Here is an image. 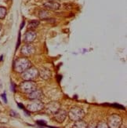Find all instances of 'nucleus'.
<instances>
[{
  "label": "nucleus",
  "mask_w": 127,
  "mask_h": 128,
  "mask_svg": "<svg viewBox=\"0 0 127 128\" xmlns=\"http://www.w3.org/2000/svg\"><path fill=\"white\" fill-rule=\"evenodd\" d=\"M31 67V62L26 58H20L15 60L13 64L14 71L18 72V73H22L27 69Z\"/></svg>",
  "instance_id": "obj_1"
},
{
  "label": "nucleus",
  "mask_w": 127,
  "mask_h": 128,
  "mask_svg": "<svg viewBox=\"0 0 127 128\" xmlns=\"http://www.w3.org/2000/svg\"><path fill=\"white\" fill-rule=\"evenodd\" d=\"M68 116L71 120L76 122L83 119V117L85 116V112L79 107H73L68 112Z\"/></svg>",
  "instance_id": "obj_2"
},
{
  "label": "nucleus",
  "mask_w": 127,
  "mask_h": 128,
  "mask_svg": "<svg viewBox=\"0 0 127 128\" xmlns=\"http://www.w3.org/2000/svg\"><path fill=\"white\" fill-rule=\"evenodd\" d=\"M38 76H39L38 70L32 66L24 72H22V79L27 81H33L34 80H36Z\"/></svg>",
  "instance_id": "obj_3"
},
{
  "label": "nucleus",
  "mask_w": 127,
  "mask_h": 128,
  "mask_svg": "<svg viewBox=\"0 0 127 128\" xmlns=\"http://www.w3.org/2000/svg\"><path fill=\"white\" fill-rule=\"evenodd\" d=\"M21 92L24 94H30L32 91L37 89V85L34 81H27L24 80V82H21L19 86Z\"/></svg>",
  "instance_id": "obj_4"
},
{
  "label": "nucleus",
  "mask_w": 127,
  "mask_h": 128,
  "mask_svg": "<svg viewBox=\"0 0 127 128\" xmlns=\"http://www.w3.org/2000/svg\"><path fill=\"white\" fill-rule=\"evenodd\" d=\"M122 123V118L119 116L112 115L108 118V126L109 128H119Z\"/></svg>",
  "instance_id": "obj_5"
},
{
  "label": "nucleus",
  "mask_w": 127,
  "mask_h": 128,
  "mask_svg": "<svg viewBox=\"0 0 127 128\" xmlns=\"http://www.w3.org/2000/svg\"><path fill=\"white\" fill-rule=\"evenodd\" d=\"M43 108H44V104L41 101H39V100H35L34 102L29 104L27 106V111L31 112H38V111H41Z\"/></svg>",
  "instance_id": "obj_6"
},
{
  "label": "nucleus",
  "mask_w": 127,
  "mask_h": 128,
  "mask_svg": "<svg viewBox=\"0 0 127 128\" xmlns=\"http://www.w3.org/2000/svg\"><path fill=\"white\" fill-rule=\"evenodd\" d=\"M36 32H34L33 30H29L27 31L25 35H24V41L26 42V43H31L32 42H34L36 38Z\"/></svg>",
  "instance_id": "obj_7"
},
{
  "label": "nucleus",
  "mask_w": 127,
  "mask_h": 128,
  "mask_svg": "<svg viewBox=\"0 0 127 128\" xmlns=\"http://www.w3.org/2000/svg\"><path fill=\"white\" fill-rule=\"evenodd\" d=\"M67 112L62 109H59L57 112L54 113V120L58 123H62V122L65 120L66 116H67Z\"/></svg>",
  "instance_id": "obj_8"
},
{
  "label": "nucleus",
  "mask_w": 127,
  "mask_h": 128,
  "mask_svg": "<svg viewBox=\"0 0 127 128\" xmlns=\"http://www.w3.org/2000/svg\"><path fill=\"white\" fill-rule=\"evenodd\" d=\"M35 48L34 46H32L30 44H26L24 45L21 49V54L24 55V56L27 57V56H30V55L33 54L35 53Z\"/></svg>",
  "instance_id": "obj_9"
},
{
  "label": "nucleus",
  "mask_w": 127,
  "mask_h": 128,
  "mask_svg": "<svg viewBox=\"0 0 127 128\" xmlns=\"http://www.w3.org/2000/svg\"><path fill=\"white\" fill-rule=\"evenodd\" d=\"M38 76H40L41 78H42L43 80H48L51 78V72L49 68H42L39 71H38Z\"/></svg>",
  "instance_id": "obj_10"
},
{
  "label": "nucleus",
  "mask_w": 127,
  "mask_h": 128,
  "mask_svg": "<svg viewBox=\"0 0 127 128\" xmlns=\"http://www.w3.org/2000/svg\"><path fill=\"white\" fill-rule=\"evenodd\" d=\"M44 7H46L48 10H57L60 8V4L57 2L49 1V2H46L44 3Z\"/></svg>",
  "instance_id": "obj_11"
},
{
  "label": "nucleus",
  "mask_w": 127,
  "mask_h": 128,
  "mask_svg": "<svg viewBox=\"0 0 127 128\" xmlns=\"http://www.w3.org/2000/svg\"><path fill=\"white\" fill-rule=\"evenodd\" d=\"M43 96V94L42 92V90H35L34 91H32L31 93L28 94V98L31 100H39L40 98H42Z\"/></svg>",
  "instance_id": "obj_12"
},
{
  "label": "nucleus",
  "mask_w": 127,
  "mask_h": 128,
  "mask_svg": "<svg viewBox=\"0 0 127 128\" xmlns=\"http://www.w3.org/2000/svg\"><path fill=\"white\" fill-rule=\"evenodd\" d=\"M60 106L59 103L57 102H52L50 103L47 107V112H49V113H52V114H54L55 112H57V111L60 109Z\"/></svg>",
  "instance_id": "obj_13"
},
{
  "label": "nucleus",
  "mask_w": 127,
  "mask_h": 128,
  "mask_svg": "<svg viewBox=\"0 0 127 128\" xmlns=\"http://www.w3.org/2000/svg\"><path fill=\"white\" fill-rule=\"evenodd\" d=\"M72 128H87V124L85 123L84 121H76L75 124L73 125Z\"/></svg>",
  "instance_id": "obj_14"
},
{
  "label": "nucleus",
  "mask_w": 127,
  "mask_h": 128,
  "mask_svg": "<svg viewBox=\"0 0 127 128\" xmlns=\"http://www.w3.org/2000/svg\"><path fill=\"white\" fill-rule=\"evenodd\" d=\"M39 20H31L30 21L29 23H28V25H27V28H28V29L29 30H32V29H34L35 28H37L38 26V24H39Z\"/></svg>",
  "instance_id": "obj_15"
},
{
  "label": "nucleus",
  "mask_w": 127,
  "mask_h": 128,
  "mask_svg": "<svg viewBox=\"0 0 127 128\" xmlns=\"http://www.w3.org/2000/svg\"><path fill=\"white\" fill-rule=\"evenodd\" d=\"M38 16H39V18L41 19H43V20H46V18H48V16H49V13H48V11L46 10H40L39 11V13H38Z\"/></svg>",
  "instance_id": "obj_16"
},
{
  "label": "nucleus",
  "mask_w": 127,
  "mask_h": 128,
  "mask_svg": "<svg viewBox=\"0 0 127 128\" xmlns=\"http://www.w3.org/2000/svg\"><path fill=\"white\" fill-rule=\"evenodd\" d=\"M7 10L5 7L3 6H0V19H4L5 15H6Z\"/></svg>",
  "instance_id": "obj_17"
},
{
  "label": "nucleus",
  "mask_w": 127,
  "mask_h": 128,
  "mask_svg": "<svg viewBox=\"0 0 127 128\" xmlns=\"http://www.w3.org/2000/svg\"><path fill=\"white\" fill-rule=\"evenodd\" d=\"M97 128H109L108 124L105 123H100L97 125Z\"/></svg>",
  "instance_id": "obj_18"
},
{
  "label": "nucleus",
  "mask_w": 127,
  "mask_h": 128,
  "mask_svg": "<svg viewBox=\"0 0 127 128\" xmlns=\"http://www.w3.org/2000/svg\"><path fill=\"white\" fill-rule=\"evenodd\" d=\"M112 106L115 107V108H118L119 109H125L124 106H123V105H120V104H112Z\"/></svg>",
  "instance_id": "obj_19"
},
{
  "label": "nucleus",
  "mask_w": 127,
  "mask_h": 128,
  "mask_svg": "<svg viewBox=\"0 0 127 128\" xmlns=\"http://www.w3.org/2000/svg\"><path fill=\"white\" fill-rule=\"evenodd\" d=\"M10 116H13V117H18V113H16V112H15L14 111H11L10 112Z\"/></svg>",
  "instance_id": "obj_20"
},
{
  "label": "nucleus",
  "mask_w": 127,
  "mask_h": 128,
  "mask_svg": "<svg viewBox=\"0 0 127 128\" xmlns=\"http://www.w3.org/2000/svg\"><path fill=\"white\" fill-rule=\"evenodd\" d=\"M37 124H38V125H40V126H46V123L44 122L43 120H38L37 121Z\"/></svg>",
  "instance_id": "obj_21"
},
{
  "label": "nucleus",
  "mask_w": 127,
  "mask_h": 128,
  "mask_svg": "<svg viewBox=\"0 0 127 128\" xmlns=\"http://www.w3.org/2000/svg\"><path fill=\"white\" fill-rule=\"evenodd\" d=\"M87 128H97L96 124H90V125H87Z\"/></svg>",
  "instance_id": "obj_22"
},
{
  "label": "nucleus",
  "mask_w": 127,
  "mask_h": 128,
  "mask_svg": "<svg viewBox=\"0 0 127 128\" xmlns=\"http://www.w3.org/2000/svg\"><path fill=\"white\" fill-rule=\"evenodd\" d=\"M1 97H2V98L3 99L4 102H5V103H6V102H7V100H6V97H5V93L2 94V95H1Z\"/></svg>",
  "instance_id": "obj_23"
},
{
  "label": "nucleus",
  "mask_w": 127,
  "mask_h": 128,
  "mask_svg": "<svg viewBox=\"0 0 127 128\" xmlns=\"http://www.w3.org/2000/svg\"><path fill=\"white\" fill-rule=\"evenodd\" d=\"M20 43V34H19V36H18V42L16 44V49H17L19 47V45Z\"/></svg>",
  "instance_id": "obj_24"
},
{
  "label": "nucleus",
  "mask_w": 127,
  "mask_h": 128,
  "mask_svg": "<svg viewBox=\"0 0 127 128\" xmlns=\"http://www.w3.org/2000/svg\"><path fill=\"white\" fill-rule=\"evenodd\" d=\"M18 106H19V108H21V109H24V105L23 104H18Z\"/></svg>",
  "instance_id": "obj_25"
},
{
  "label": "nucleus",
  "mask_w": 127,
  "mask_h": 128,
  "mask_svg": "<svg viewBox=\"0 0 127 128\" xmlns=\"http://www.w3.org/2000/svg\"><path fill=\"white\" fill-rule=\"evenodd\" d=\"M24 24H25V22H24V21H23V22H22V23H21V25H20V29L23 28V27L24 26Z\"/></svg>",
  "instance_id": "obj_26"
},
{
  "label": "nucleus",
  "mask_w": 127,
  "mask_h": 128,
  "mask_svg": "<svg viewBox=\"0 0 127 128\" xmlns=\"http://www.w3.org/2000/svg\"><path fill=\"white\" fill-rule=\"evenodd\" d=\"M11 85H12V87H11V89H12V91H14L15 90H14V85H13V83H12Z\"/></svg>",
  "instance_id": "obj_27"
},
{
  "label": "nucleus",
  "mask_w": 127,
  "mask_h": 128,
  "mask_svg": "<svg viewBox=\"0 0 127 128\" xmlns=\"http://www.w3.org/2000/svg\"><path fill=\"white\" fill-rule=\"evenodd\" d=\"M1 86H2V83H1V82H0V88H1Z\"/></svg>",
  "instance_id": "obj_28"
},
{
  "label": "nucleus",
  "mask_w": 127,
  "mask_h": 128,
  "mask_svg": "<svg viewBox=\"0 0 127 128\" xmlns=\"http://www.w3.org/2000/svg\"><path fill=\"white\" fill-rule=\"evenodd\" d=\"M0 128H5V127H0Z\"/></svg>",
  "instance_id": "obj_29"
}]
</instances>
